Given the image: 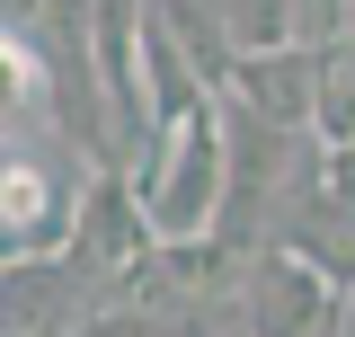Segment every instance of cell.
Here are the masks:
<instances>
[{
	"label": "cell",
	"mask_w": 355,
	"mask_h": 337,
	"mask_svg": "<svg viewBox=\"0 0 355 337\" xmlns=\"http://www.w3.org/2000/svg\"><path fill=\"white\" fill-rule=\"evenodd\" d=\"M133 196L151 213L160 249H187V240H214L222 205H231V133H222V98L205 116H187L178 133H160L142 160H133Z\"/></svg>",
	"instance_id": "1"
},
{
	"label": "cell",
	"mask_w": 355,
	"mask_h": 337,
	"mask_svg": "<svg viewBox=\"0 0 355 337\" xmlns=\"http://www.w3.org/2000/svg\"><path fill=\"white\" fill-rule=\"evenodd\" d=\"M89 178L71 168V151L53 133H18L0 142V266H27V257H62L71 240V213H80Z\"/></svg>",
	"instance_id": "2"
},
{
	"label": "cell",
	"mask_w": 355,
	"mask_h": 337,
	"mask_svg": "<svg viewBox=\"0 0 355 337\" xmlns=\"http://www.w3.org/2000/svg\"><path fill=\"white\" fill-rule=\"evenodd\" d=\"M151 249H160V231H151V213H142V196H133V178L125 168H98L89 196H80V213H71V240H62L71 275L116 311V293L133 284V266H142Z\"/></svg>",
	"instance_id": "3"
},
{
	"label": "cell",
	"mask_w": 355,
	"mask_h": 337,
	"mask_svg": "<svg viewBox=\"0 0 355 337\" xmlns=\"http://www.w3.org/2000/svg\"><path fill=\"white\" fill-rule=\"evenodd\" d=\"M240 293H249V337H338V320H347V293H329L302 257H284V249L249 257Z\"/></svg>",
	"instance_id": "4"
},
{
	"label": "cell",
	"mask_w": 355,
	"mask_h": 337,
	"mask_svg": "<svg viewBox=\"0 0 355 337\" xmlns=\"http://www.w3.org/2000/svg\"><path fill=\"white\" fill-rule=\"evenodd\" d=\"M107 302L71 275V257H27L0 266V337H80Z\"/></svg>",
	"instance_id": "5"
},
{
	"label": "cell",
	"mask_w": 355,
	"mask_h": 337,
	"mask_svg": "<svg viewBox=\"0 0 355 337\" xmlns=\"http://www.w3.org/2000/svg\"><path fill=\"white\" fill-rule=\"evenodd\" d=\"M266 249L302 257L329 293H355V205H338L329 187L284 196V205H275V222H266Z\"/></svg>",
	"instance_id": "6"
},
{
	"label": "cell",
	"mask_w": 355,
	"mask_h": 337,
	"mask_svg": "<svg viewBox=\"0 0 355 337\" xmlns=\"http://www.w3.org/2000/svg\"><path fill=\"white\" fill-rule=\"evenodd\" d=\"M240 116H258L266 133H311V53L302 44H284V53H258V62H240L231 89H222Z\"/></svg>",
	"instance_id": "7"
},
{
	"label": "cell",
	"mask_w": 355,
	"mask_h": 337,
	"mask_svg": "<svg viewBox=\"0 0 355 337\" xmlns=\"http://www.w3.org/2000/svg\"><path fill=\"white\" fill-rule=\"evenodd\" d=\"M151 27L187 53V71L214 89H231V71H240V53H231V36H222V9H205V0H169V9H151Z\"/></svg>",
	"instance_id": "8"
},
{
	"label": "cell",
	"mask_w": 355,
	"mask_h": 337,
	"mask_svg": "<svg viewBox=\"0 0 355 337\" xmlns=\"http://www.w3.org/2000/svg\"><path fill=\"white\" fill-rule=\"evenodd\" d=\"M44 107H53L44 36H0V142H18V125H36Z\"/></svg>",
	"instance_id": "9"
},
{
	"label": "cell",
	"mask_w": 355,
	"mask_h": 337,
	"mask_svg": "<svg viewBox=\"0 0 355 337\" xmlns=\"http://www.w3.org/2000/svg\"><path fill=\"white\" fill-rule=\"evenodd\" d=\"M311 142L320 151L355 142V36H338L329 53H311Z\"/></svg>",
	"instance_id": "10"
},
{
	"label": "cell",
	"mask_w": 355,
	"mask_h": 337,
	"mask_svg": "<svg viewBox=\"0 0 355 337\" xmlns=\"http://www.w3.org/2000/svg\"><path fill=\"white\" fill-rule=\"evenodd\" d=\"M222 36H231L240 62L284 53V44H293V0H222Z\"/></svg>",
	"instance_id": "11"
},
{
	"label": "cell",
	"mask_w": 355,
	"mask_h": 337,
	"mask_svg": "<svg viewBox=\"0 0 355 337\" xmlns=\"http://www.w3.org/2000/svg\"><path fill=\"white\" fill-rule=\"evenodd\" d=\"M320 187H329L338 205H355V142H338V151H320Z\"/></svg>",
	"instance_id": "12"
},
{
	"label": "cell",
	"mask_w": 355,
	"mask_h": 337,
	"mask_svg": "<svg viewBox=\"0 0 355 337\" xmlns=\"http://www.w3.org/2000/svg\"><path fill=\"white\" fill-rule=\"evenodd\" d=\"M80 337H151V320H142V311H98Z\"/></svg>",
	"instance_id": "13"
},
{
	"label": "cell",
	"mask_w": 355,
	"mask_h": 337,
	"mask_svg": "<svg viewBox=\"0 0 355 337\" xmlns=\"http://www.w3.org/2000/svg\"><path fill=\"white\" fill-rule=\"evenodd\" d=\"M338 337H355V293H347V320H338Z\"/></svg>",
	"instance_id": "14"
},
{
	"label": "cell",
	"mask_w": 355,
	"mask_h": 337,
	"mask_svg": "<svg viewBox=\"0 0 355 337\" xmlns=\"http://www.w3.org/2000/svg\"><path fill=\"white\" fill-rule=\"evenodd\" d=\"M347 36H355V0H347Z\"/></svg>",
	"instance_id": "15"
}]
</instances>
